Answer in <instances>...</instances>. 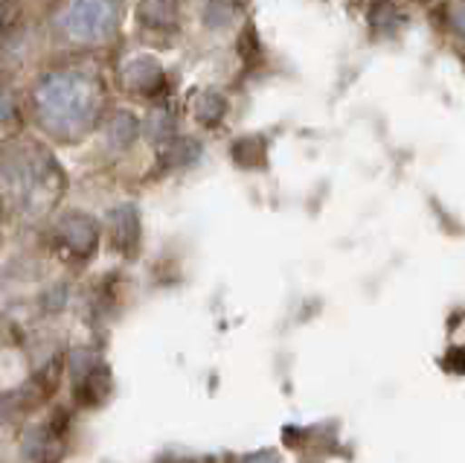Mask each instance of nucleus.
<instances>
[]
</instances>
